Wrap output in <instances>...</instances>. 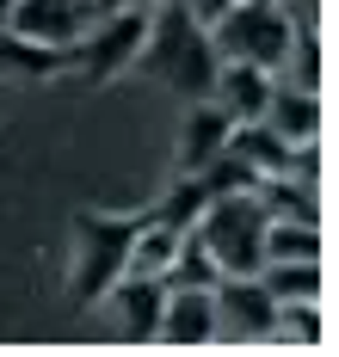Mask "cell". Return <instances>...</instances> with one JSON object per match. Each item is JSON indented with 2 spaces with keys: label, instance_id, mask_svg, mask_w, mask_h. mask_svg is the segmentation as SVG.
I'll use <instances>...</instances> for the list:
<instances>
[{
  "label": "cell",
  "instance_id": "1",
  "mask_svg": "<svg viewBox=\"0 0 339 357\" xmlns=\"http://www.w3.org/2000/svg\"><path fill=\"white\" fill-rule=\"evenodd\" d=\"M130 68H142L154 86H167L173 99L191 105V99H210L223 56H216V43H210V25L191 19L186 0H154L149 6V31L136 43V62H130Z\"/></svg>",
  "mask_w": 339,
  "mask_h": 357
},
{
  "label": "cell",
  "instance_id": "2",
  "mask_svg": "<svg viewBox=\"0 0 339 357\" xmlns=\"http://www.w3.org/2000/svg\"><path fill=\"white\" fill-rule=\"evenodd\" d=\"M149 222V210H80L75 215V259H68V302H75L80 314L105 296V289L123 278V265H130V241H136V228Z\"/></svg>",
  "mask_w": 339,
  "mask_h": 357
},
{
  "label": "cell",
  "instance_id": "3",
  "mask_svg": "<svg viewBox=\"0 0 339 357\" xmlns=\"http://www.w3.org/2000/svg\"><path fill=\"white\" fill-rule=\"evenodd\" d=\"M191 234L210 247L216 271L223 278H253L265 265V210L253 191H228V197H210L204 215L191 222Z\"/></svg>",
  "mask_w": 339,
  "mask_h": 357
},
{
  "label": "cell",
  "instance_id": "4",
  "mask_svg": "<svg viewBox=\"0 0 339 357\" xmlns=\"http://www.w3.org/2000/svg\"><path fill=\"white\" fill-rule=\"evenodd\" d=\"M290 13L278 0H234L223 19L210 25V43L223 62H253V68L278 74L284 56H290Z\"/></svg>",
  "mask_w": 339,
  "mask_h": 357
},
{
  "label": "cell",
  "instance_id": "5",
  "mask_svg": "<svg viewBox=\"0 0 339 357\" xmlns=\"http://www.w3.org/2000/svg\"><path fill=\"white\" fill-rule=\"evenodd\" d=\"M210 308H216V339H234V345L278 339V296L259 278H216L210 284Z\"/></svg>",
  "mask_w": 339,
  "mask_h": 357
},
{
  "label": "cell",
  "instance_id": "6",
  "mask_svg": "<svg viewBox=\"0 0 339 357\" xmlns=\"http://www.w3.org/2000/svg\"><path fill=\"white\" fill-rule=\"evenodd\" d=\"M142 31H149V6H130V13H93V25H86V37L75 43V62H68V68H80L86 80H112V74H123L130 62H136Z\"/></svg>",
  "mask_w": 339,
  "mask_h": 357
},
{
  "label": "cell",
  "instance_id": "7",
  "mask_svg": "<svg viewBox=\"0 0 339 357\" xmlns=\"http://www.w3.org/2000/svg\"><path fill=\"white\" fill-rule=\"evenodd\" d=\"M160 296L167 284L160 278H136V271H123L93 308H105V326H112L117 345H154V321H160Z\"/></svg>",
  "mask_w": 339,
  "mask_h": 357
},
{
  "label": "cell",
  "instance_id": "8",
  "mask_svg": "<svg viewBox=\"0 0 339 357\" xmlns=\"http://www.w3.org/2000/svg\"><path fill=\"white\" fill-rule=\"evenodd\" d=\"M154 345L167 351H204L216 345V308L204 284H167L160 296V321H154Z\"/></svg>",
  "mask_w": 339,
  "mask_h": 357
},
{
  "label": "cell",
  "instance_id": "9",
  "mask_svg": "<svg viewBox=\"0 0 339 357\" xmlns=\"http://www.w3.org/2000/svg\"><path fill=\"white\" fill-rule=\"evenodd\" d=\"M6 25L50 43V50H75L86 37V25H93V0H13Z\"/></svg>",
  "mask_w": 339,
  "mask_h": 357
},
{
  "label": "cell",
  "instance_id": "10",
  "mask_svg": "<svg viewBox=\"0 0 339 357\" xmlns=\"http://www.w3.org/2000/svg\"><path fill=\"white\" fill-rule=\"evenodd\" d=\"M228 130H234V117H228L216 99H191V105H186V123H179V173H197L210 154H223V148H228Z\"/></svg>",
  "mask_w": 339,
  "mask_h": 357
},
{
  "label": "cell",
  "instance_id": "11",
  "mask_svg": "<svg viewBox=\"0 0 339 357\" xmlns=\"http://www.w3.org/2000/svg\"><path fill=\"white\" fill-rule=\"evenodd\" d=\"M259 117L290 148L296 142H321V93H302V86H290V80H271V99H265Z\"/></svg>",
  "mask_w": 339,
  "mask_h": 357
},
{
  "label": "cell",
  "instance_id": "12",
  "mask_svg": "<svg viewBox=\"0 0 339 357\" xmlns=\"http://www.w3.org/2000/svg\"><path fill=\"white\" fill-rule=\"evenodd\" d=\"M271 80H278V74L253 68V62H223V68H216V86H210V99H216L234 123H247V117H259V111H265Z\"/></svg>",
  "mask_w": 339,
  "mask_h": 357
},
{
  "label": "cell",
  "instance_id": "13",
  "mask_svg": "<svg viewBox=\"0 0 339 357\" xmlns=\"http://www.w3.org/2000/svg\"><path fill=\"white\" fill-rule=\"evenodd\" d=\"M228 154H241L259 178H278V173H290V154H296V148L284 142L265 117H247V123L228 130Z\"/></svg>",
  "mask_w": 339,
  "mask_h": 357
},
{
  "label": "cell",
  "instance_id": "14",
  "mask_svg": "<svg viewBox=\"0 0 339 357\" xmlns=\"http://www.w3.org/2000/svg\"><path fill=\"white\" fill-rule=\"evenodd\" d=\"M68 62H75V50H50L38 37L0 25V74H13V80H43V74H62Z\"/></svg>",
  "mask_w": 339,
  "mask_h": 357
},
{
  "label": "cell",
  "instance_id": "15",
  "mask_svg": "<svg viewBox=\"0 0 339 357\" xmlns=\"http://www.w3.org/2000/svg\"><path fill=\"white\" fill-rule=\"evenodd\" d=\"M253 278L278 302H302V296H321V259H265Z\"/></svg>",
  "mask_w": 339,
  "mask_h": 357
},
{
  "label": "cell",
  "instance_id": "16",
  "mask_svg": "<svg viewBox=\"0 0 339 357\" xmlns=\"http://www.w3.org/2000/svg\"><path fill=\"white\" fill-rule=\"evenodd\" d=\"M278 339H284V345H296V351H321V345H327V314H321V296L278 302Z\"/></svg>",
  "mask_w": 339,
  "mask_h": 357
},
{
  "label": "cell",
  "instance_id": "17",
  "mask_svg": "<svg viewBox=\"0 0 339 357\" xmlns=\"http://www.w3.org/2000/svg\"><path fill=\"white\" fill-rule=\"evenodd\" d=\"M179 234L186 228H167V222H142L136 228V241H130V265L123 271H136V278H167V259H173V247H179Z\"/></svg>",
  "mask_w": 339,
  "mask_h": 357
},
{
  "label": "cell",
  "instance_id": "18",
  "mask_svg": "<svg viewBox=\"0 0 339 357\" xmlns=\"http://www.w3.org/2000/svg\"><path fill=\"white\" fill-rule=\"evenodd\" d=\"M265 259H321V222L265 215Z\"/></svg>",
  "mask_w": 339,
  "mask_h": 357
},
{
  "label": "cell",
  "instance_id": "19",
  "mask_svg": "<svg viewBox=\"0 0 339 357\" xmlns=\"http://www.w3.org/2000/svg\"><path fill=\"white\" fill-rule=\"evenodd\" d=\"M216 278H223V271H216L210 247L186 228V234H179V247H173V259H167V278H160V284H204V289H210Z\"/></svg>",
  "mask_w": 339,
  "mask_h": 357
},
{
  "label": "cell",
  "instance_id": "20",
  "mask_svg": "<svg viewBox=\"0 0 339 357\" xmlns=\"http://www.w3.org/2000/svg\"><path fill=\"white\" fill-rule=\"evenodd\" d=\"M204 204H210V191H204L191 173H179V178H173V191H167L149 215H154V222H167V228H191V222L204 215Z\"/></svg>",
  "mask_w": 339,
  "mask_h": 357
},
{
  "label": "cell",
  "instance_id": "21",
  "mask_svg": "<svg viewBox=\"0 0 339 357\" xmlns=\"http://www.w3.org/2000/svg\"><path fill=\"white\" fill-rule=\"evenodd\" d=\"M186 6H191V19H197V25H216L234 0H186Z\"/></svg>",
  "mask_w": 339,
  "mask_h": 357
},
{
  "label": "cell",
  "instance_id": "22",
  "mask_svg": "<svg viewBox=\"0 0 339 357\" xmlns=\"http://www.w3.org/2000/svg\"><path fill=\"white\" fill-rule=\"evenodd\" d=\"M130 6H154V0H93V13H130Z\"/></svg>",
  "mask_w": 339,
  "mask_h": 357
},
{
  "label": "cell",
  "instance_id": "23",
  "mask_svg": "<svg viewBox=\"0 0 339 357\" xmlns=\"http://www.w3.org/2000/svg\"><path fill=\"white\" fill-rule=\"evenodd\" d=\"M6 13H13V0H0V25H6Z\"/></svg>",
  "mask_w": 339,
  "mask_h": 357
}]
</instances>
